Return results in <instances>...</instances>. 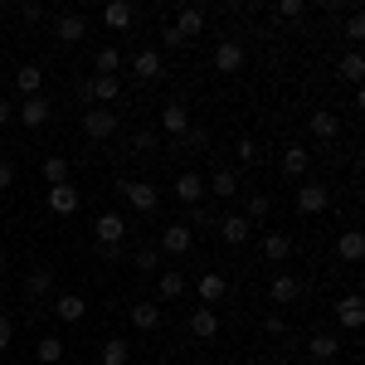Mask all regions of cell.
Masks as SVG:
<instances>
[{
    "label": "cell",
    "instance_id": "cell-1",
    "mask_svg": "<svg viewBox=\"0 0 365 365\" xmlns=\"http://www.w3.org/2000/svg\"><path fill=\"white\" fill-rule=\"evenodd\" d=\"M117 190L127 195V205H132L137 215H156V205H161V190H156L151 180H127V175H122Z\"/></svg>",
    "mask_w": 365,
    "mask_h": 365
},
{
    "label": "cell",
    "instance_id": "cell-2",
    "mask_svg": "<svg viewBox=\"0 0 365 365\" xmlns=\"http://www.w3.org/2000/svg\"><path fill=\"white\" fill-rule=\"evenodd\" d=\"M190 244H195V229L185 225V220L166 225V229H161V239H156V249H161V253H175V258H185V253H190Z\"/></svg>",
    "mask_w": 365,
    "mask_h": 365
},
{
    "label": "cell",
    "instance_id": "cell-3",
    "mask_svg": "<svg viewBox=\"0 0 365 365\" xmlns=\"http://www.w3.org/2000/svg\"><path fill=\"white\" fill-rule=\"evenodd\" d=\"M117 132V113L113 108H88L83 113V137L88 141H108Z\"/></svg>",
    "mask_w": 365,
    "mask_h": 365
},
{
    "label": "cell",
    "instance_id": "cell-4",
    "mask_svg": "<svg viewBox=\"0 0 365 365\" xmlns=\"http://www.w3.org/2000/svg\"><path fill=\"white\" fill-rule=\"evenodd\" d=\"M49 292H54V268L49 263H34L25 273V302H44Z\"/></svg>",
    "mask_w": 365,
    "mask_h": 365
},
{
    "label": "cell",
    "instance_id": "cell-5",
    "mask_svg": "<svg viewBox=\"0 0 365 365\" xmlns=\"http://www.w3.org/2000/svg\"><path fill=\"white\" fill-rule=\"evenodd\" d=\"M215 68H220L225 78H234V73L244 68V44H239V39H220V44H215Z\"/></svg>",
    "mask_w": 365,
    "mask_h": 365
},
{
    "label": "cell",
    "instance_id": "cell-6",
    "mask_svg": "<svg viewBox=\"0 0 365 365\" xmlns=\"http://www.w3.org/2000/svg\"><path fill=\"white\" fill-rule=\"evenodd\" d=\"M44 205H49L54 215H63V220H68V215H78V205H83V195H78L73 185H49V195H44Z\"/></svg>",
    "mask_w": 365,
    "mask_h": 365
},
{
    "label": "cell",
    "instance_id": "cell-7",
    "mask_svg": "<svg viewBox=\"0 0 365 365\" xmlns=\"http://www.w3.org/2000/svg\"><path fill=\"white\" fill-rule=\"evenodd\" d=\"M327 205H331V190H327V185H317V180L297 185V210H302V215H322Z\"/></svg>",
    "mask_w": 365,
    "mask_h": 365
},
{
    "label": "cell",
    "instance_id": "cell-8",
    "mask_svg": "<svg viewBox=\"0 0 365 365\" xmlns=\"http://www.w3.org/2000/svg\"><path fill=\"white\" fill-rule=\"evenodd\" d=\"M170 29H175V34H180V39L190 44L195 34H205V10H200V5H185V10H180V15L170 20Z\"/></svg>",
    "mask_w": 365,
    "mask_h": 365
},
{
    "label": "cell",
    "instance_id": "cell-9",
    "mask_svg": "<svg viewBox=\"0 0 365 365\" xmlns=\"http://www.w3.org/2000/svg\"><path fill=\"white\" fill-rule=\"evenodd\" d=\"M83 34H88V20L78 15V10H68V15H58V20H54V39H58V44H78Z\"/></svg>",
    "mask_w": 365,
    "mask_h": 365
},
{
    "label": "cell",
    "instance_id": "cell-10",
    "mask_svg": "<svg viewBox=\"0 0 365 365\" xmlns=\"http://www.w3.org/2000/svg\"><path fill=\"white\" fill-rule=\"evenodd\" d=\"M190 336L195 341H215L220 336V312L215 307H195L190 312Z\"/></svg>",
    "mask_w": 365,
    "mask_h": 365
},
{
    "label": "cell",
    "instance_id": "cell-11",
    "mask_svg": "<svg viewBox=\"0 0 365 365\" xmlns=\"http://www.w3.org/2000/svg\"><path fill=\"white\" fill-rule=\"evenodd\" d=\"M175 200H180V205H190V210L205 200V180H200L195 170H180V175H175Z\"/></svg>",
    "mask_w": 365,
    "mask_h": 365
},
{
    "label": "cell",
    "instance_id": "cell-12",
    "mask_svg": "<svg viewBox=\"0 0 365 365\" xmlns=\"http://www.w3.org/2000/svg\"><path fill=\"white\" fill-rule=\"evenodd\" d=\"M93 234H98V244H122V234H127V220L108 210V215H98V220H93Z\"/></svg>",
    "mask_w": 365,
    "mask_h": 365
},
{
    "label": "cell",
    "instance_id": "cell-13",
    "mask_svg": "<svg viewBox=\"0 0 365 365\" xmlns=\"http://www.w3.org/2000/svg\"><path fill=\"white\" fill-rule=\"evenodd\" d=\"M161 132L175 137V141L190 132V113H185V103H166V113H161Z\"/></svg>",
    "mask_w": 365,
    "mask_h": 365
},
{
    "label": "cell",
    "instance_id": "cell-14",
    "mask_svg": "<svg viewBox=\"0 0 365 365\" xmlns=\"http://www.w3.org/2000/svg\"><path fill=\"white\" fill-rule=\"evenodd\" d=\"M132 73H137L141 83H156V78H161V54H156V49H137V54H132Z\"/></svg>",
    "mask_w": 365,
    "mask_h": 365
},
{
    "label": "cell",
    "instance_id": "cell-15",
    "mask_svg": "<svg viewBox=\"0 0 365 365\" xmlns=\"http://www.w3.org/2000/svg\"><path fill=\"white\" fill-rule=\"evenodd\" d=\"M88 88H93V108H113L117 98H122V78H88Z\"/></svg>",
    "mask_w": 365,
    "mask_h": 365
},
{
    "label": "cell",
    "instance_id": "cell-16",
    "mask_svg": "<svg viewBox=\"0 0 365 365\" xmlns=\"http://www.w3.org/2000/svg\"><path fill=\"white\" fill-rule=\"evenodd\" d=\"M268 297H273L278 307L297 302V297H302V278H292V273H278V278H273V287H268Z\"/></svg>",
    "mask_w": 365,
    "mask_h": 365
},
{
    "label": "cell",
    "instance_id": "cell-17",
    "mask_svg": "<svg viewBox=\"0 0 365 365\" xmlns=\"http://www.w3.org/2000/svg\"><path fill=\"white\" fill-rule=\"evenodd\" d=\"M15 117H20L25 127H44V122L54 117V103H49V98H25V108H20Z\"/></svg>",
    "mask_w": 365,
    "mask_h": 365
},
{
    "label": "cell",
    "instance_id": "cell-18",
    "mask_svg": "<svg viewBox=\"0 0 365 365\" xmlns=\"http://www.w3.org/2000/svg\"><path fill=\"white\" fill-rule=\"evenodd\" d=\"M249 234H253V225L244 220V215H225V220H220V239L234 244V249H239V244H249Z\"/></svg>",
    "mask_w": 365,
    "mask_h": 365
},
{
    "label": "cell",
    "instance_id": "cell-19",
    "mask_svg": "<svg viewBox=\"0 0 365 365\" xmlns=\"http://www.w3.org/2000/svg\"><path fill=\"white\" fill-rule=\"evenodd\" d=\"M307 166H312V151L302 146V141L282 151V175H287V180H297V175H307Z\"/></svg>",
    "mask_w": 365,
    "mask_h": 365
},
{
    "label": "cell",
    "instance_id": "cell-20",
    "mask_svg": "<svg viewBox=\"0 0 365 365\" xmlns=\"http://www.w3.org/2000/svg\"><path fill=\"white\" fill-rule=\"evenodd\" d=\"M127 322H132L137 331H156V327H161V307H156V302H132Z\"/></svg>",
    "mask_w": 365,
    "mask_h": 365
},
{
    "label": "cell",
    "instance_id": "cell-21",
    "mask_svg": "<svg viewBox=\"0 0 365 365\" xmlns=\"http://www.w3.org/2000/svg\"><path fill=\"white\" fill-rule=\"evenodd\" d=\"M83 312H88V302L78 297V292H58L54 297V317L58 322H83Z\"/></svg>",
    "mask_w": 365,
    "mask_h": 365
},
{
    "label": "cell",
    "instance_id": "cell-22",
    "mask_svg": "<svg viewBox=\"0 0 365 365\" xmlns=\"http://www.w3.org/2000/svg\"><path fill=\"white\" fill-rule=\"evenodd\" d=\"M336 258L341 263H361L365 258V239H361V229H346L336 239Z\"/></svg>",
    "mask_w": 365,
    "mask_h": 365
},
{
    "label": "cell",
    "instance_id": "cell-23",
    "mask_svg": "<svg viewBox=\"0 0 365 365\" xmlns=\"http://www.w3.org/2000/svg\"><path fill=\"white\" fill-rule=\"evenodd\" d=\"M336 322H341V327H351V331L365 322V302L356 297V292H346V297L336 302Z\"/></svg>",
    "mask_w": 365,
    "mask_h": 365
},
{
    "label": "cell",
    "instance_id": "cell-24",
    "mask_svg": "<svg viewBox=\"0 0 365 365\" xmlns=\"http://www.w3.org/2000/svg\"><path fill=\"white\" fill-rule=\"evenodd\" d=\"M307 356H312V361H336V356H341V341L331 336V331H317V336L307 341Z\"/></svg>",
    "mask_w": 365,
    "mask_h": 365
},
{
    "label": "cell",
    "instance_id": "cell-25",
    "mask_svg": "<svg viewBox=\"0 0 365 365\" xmlns=\"http://www.w3.org/2000/svg\"><path fill=\"white\" fill-rule=\"evenodd\" d=\"M205 190H210V195H220V200H234V195H239V175H234L229 166H220L215 175H210V185H205Z\"/></svg>",
    "mask_w": 365,
    "mask_h": 365
},
{
    "label": "cell",
    "instance_id": "cell-26",
    "mask_svg": "<svg viewBox=\"0 0 365 365\" xmlns=\"http://www.w3.org/2000/svg\"><path fill=\"white\" fill-rule=\"evenodd\" d=\"M263 258L268 263H287L292 258V234H263Z\"/></svg>",
    "mask_w": 365,
    "mask_h": 365
},
{
    "label": "cell",
    "instance_id": "cell-27",
    "mask_svg": "<svg viewBox=\"0 0 365 365\" xmlns=\"http://www.w3.org/2000/svg\"><path fill=\"white\" fill-rule=\"evenodd\" d=\"M15 88H20L25 98H39V88H44V68H39V63H20V73H15Z\"/></svg>",
    "mask_w": 365,
    "mask_h": 365
},
{
    "label": "cell",
    "instance_id": "cell-28",
    "mask_svg": "<svg viewBox=\"0 0 365 365\" xmlns=\"http://www.w3.org/2000/svg\"><path fill=\"white\" fill-rule=\"evenodd\" d=\"M307 127H312V137H317V141H336L341 117H336V113H312V117H307Z\"/></svg>",
    "mask_w": 365,
    "mask_h": 365
},
{
    "label": "cell",
    "instance_id": "cell-29",
    "mask_svg": "<svg viewBox=\"0 0 365 365\" xmlns=\"http://www.w3.org/2000/svg\"><path fill=\"white\" fill-rule=\"evenodd\" d=\"M225 292H229V278H225V273H205V278H200V297H205V307H215Z\"/></svg>",
    "mask_w": 365,
    "mask_h": 365
},
{
    "label": "cell",
    "instance_id": "cell-30",
    "mask_svg": "<svg viewBox=\"0 0 365 365\" xmlns=\"http://www.w3.org/2000/svg\"><path fill=\"white\" fill-rule=\"evenodd\" d=\"M132 15H137V10H132L127 0H113V5H103V25H108V29H127V25H132Z\"/></svg>",
    "mask_w": 365,
    "mask_h": 365
},
{
    "label": "cell",
    "instance_id": "cell-31",
    "mask_svg": "<svg viewBox=\"0 0 365 365\" xmlns=\"http://www.w3.org/2000/svg\"><path fill=\"white\" fill-rule=\"evenodd\" d=\"M68 170H73L68 156H44V180L49 185H68Z\"/></svg>",
    "mask_w": 365,
    "mask_h": 365
},
{
    "label": "cell",
    "instance_id": "cell-32",
    "mask_svg": "<svg viewBox=\"0 0 365 365\" xmlns=\"http://www.w3.org/2000/svg\"><path fill=\"white\" fill-rule=\"evenodd\" d=\"M127 361H132V346H127L122 336L103 341V365H127Z\"/></svg>",
    "mask_w": 365,
    "mask_h": 365
},
{
    "label": "cell",
    "instance_id": "cell-33",
    "mask_svg": "<svg viewBox=\"0 0 365 365\" xmlns=\"http://www.w3.org/2000/svg\"><path fill=\"white\" fill-rule=\"evenodd\" d=\"M132 151L156 156V151H161V132H156V127H137V132H132Z\"/></svg>",
    "mask_w": 365,
    "mask_h": 365
},
{
    "label": "cell",
    "instance_id": "cell-34",
    "mask_svg": "<svg viewBox=\"0 0 365 365\" xmlns=\"http://www.w3.org/2000/svg\"><path fill=\"white\" fill-rule=\"evenodd\" d=\"M34 356H39L44 365H58V361H63V341H58V336H39Z\"/></svg>",
    "mask_w": 365,
    "mask_h": 365
},
{
    "label": "cell",
    "instance_id": "cell-35",
    "mask_svg": "<svg viewBox=\"0 0 365 365\" xmlns=\"http://www.w3.org/2000/svg\"><path fill=\"white\" fill-rule=\"evenodd\" d=\"M132 263H137L141 273H156V268H161V249H156V244H141V249L132 253Z\"/></svg>",
    "mask_w": 365,
    "mask_h": 365
},
{
    "label": "cell",
    "instance_id": "cell-36",
    "mask_svg": "<svg viewBox=\"0 0 365 365\" xmlns=\"http://www.w3.org/2000/svg\"><path fill=\"white\" fill-rule=\"evenodd\" d=\"M93 68H98V78H113L117 68H122V54H117V49H98Z\"/></svg>",
    "mask_w": 365,
    "mask_h": 365
},
{
    "label": "cell",
    "instance_id": "cell-37",
    "mask_svg": "<svg viewBox=\"0 0 365 365\" xmlns=\"http://www.w3.org/2000/svg\"><path fill=\"white\" fill-rule=\"evenodd\" d=\"M341 78H346V83H361V78H365V58L356 54V49L341 58Z\"/></svg>",
    "mask_w": 365,
    "mask_h": 365
},
{
    "label": "cell",
    "instance_id": "cell-38",
    "mask_svg": "<svg viewBox=\"0 0 365 365\" xmlns=\"http://www.w3.org/2000/svg\"><path fill=\"white\" fill-rule=\"evenodd\" d=\"M156 292H161V297H180V292H185V278H180V273H161V278H156Z\"/></svg>",
    "mask_w": 365,
    "mask_h": 365
},
{
    "label": "cell",
    "instance_id": "cell-39",
    "mask_svg": "<svg viewBox=\"0 0 365 365\" xmlns=\"http://www.w3.org/2000/svg\"><path fill=\"white\" fill-rule=\"evenodd\" d=\"M268 210H273V200L268 195H249V210H244V220L258 225V220H268Z\"/></svg>",
    "mask_w": 365,
    "mask_h": 365
},
{
    "label": "cell",
    "instance_id": "cell-40",
    "mask_svg": "<svg viewBox=\"0 0 365 365\" xmlns=\"http://www.w3.org/2000/svg\"><path fill=\"white\" fill-rule=\"evenodd\" d=\"M180 146H185V151H205V146H210V132H205V127H190L185 137L175 141V151H180Z\"/></svg>",
    "mask_w": 365,
    "mask_h": 365
},
{
    "label": "cell",
    "instance_id": "cell-41",
    "mask_svg": "<svg viewBox=\"0 0 365 365\" xmlns=\"http://www.w3.org/2000/svg\"><path fill=\"white\" fill-rule=\"evenodd\" d=\"M234 156L253 166V161H258V141H253V137H239V141H234Z\"/></svg>",
    "mask_w": 365,
    "mask_h": 365
},
{
    "label": "cell",
    "instance_id": "cell-42",
    "mask_svg": "<svg viewBox=\"0 0 365 365\" xmlns=\"http://www.w3.org/2000/svg\"><path fill=\"white\" fill-rule=\"evenodd\" d=\"M20 20H25V25H39V20H44V5H34V0H20Z\"/></svg>",
    "mask_w": 365,
    "mask_h": 365
},
{
    "label": "cell",
    "instance_id": "cell-43",
    "mask_svg": "<svg viewBox=\"0 0 365 365\" xmlns=\"http://www.w3.org/2000/svg\"><path fill=\"white\" fill-rule=\"evenodd\" d=\"M278 15H282V20H302V15H307V5H302V0H282Z\"/></svg>",
    "mask_w": 365,
    "mask_h": 365
},
{
    "label": "cell",
    "instance_id": "cell-44",
    "mask_svg": "<svg viewBox=\"0 0 365 365\" xmlns=\"http://www.w3.org/2000/svg\"><path fill=\"white\" fill-rule=\"evenodd\" d=\"M10 185H15V161L0 156V190H10Z\"/></svg>",
    "mask_w": 365,
    "mask_h": 365
},
{
    "label": "cell",
    "instance_id": "cell-45",
    "mask_svg": "<svg viewBox=\"0 0 365 365\" xmlns=\"http://www.w3.org/2000/svg\"><path fill=\"white\" fill-rule=\"evenodd\" d=\"M346 39H365V20H361V15L346 20Z\"/></svg>",
    "mask_w": 365,
    "mask_h": 365
},
{
    "label": "cell",
    "instance_id": "cell-46",
    "mask_svg": "<svg viewBox=\"0 0 365 365\" xmlns=\"http://www.w3.org/2000/svg\"><path fill=\"white\" fill-rule=\"evenodd\" d=\"M98 258H103V263H117V258H122V244H98Z\"/></svg>",
    "mask_w": 365,
    "mask_h": 365
},
{
    "label": "cell",
    "instance_id": "cell-47",
    "mask_svg": "<svg viewBox=\"0 0 365 365\" xmlns=\"http://www.w3.org/2000/svg\"><path fill=\"white\" fill-rule=\"evenodd\" d=\"M10 336H15V322H10V317H0V351H10Z\"/></svg>",
    "mask_w": 365,
    "mask_h": 365
},
{
    "label": "cell",
    "instance_id": "cell-48",
    "mask_svg": "<svg viewBox=\"0 0 365 365\" xmlns=\"http://www.w3.org/2000/svg\"><path fill=\"white\" fill-rule=\"evenodd\" d=\"M190 225H215V215H210L205 205H195V210H190Z\"/></svg>",
    "mask_w": 365,
    "mask_h": 365
},
{
    "label": "cell",
    "instance_id": "cell-49",
    "mask_svg": "<svg viewBox=\"0 0 365 365\" xmlns=\"http://www.w3.org/2000/svg\"><path fill=\"white\" fill-rule=\"evenodd\" d=\"M161 44H166V49H180V44H185V39H180V34H175V29H161Z\"/></svg>",
    "mask_w": 365,
    "mask_h": 365
},
{
    "label": "cell",
    "instance_id": "cell-50",
    "mask_svg": "<svg viewBox=\"0 0 365 365\" xmlns=\"http://www.w3.org/2000/svg\"><path fill=\"white\" fill-rule=\"evenodd\" d=\"M10 122H15V103H5V98H0V127H10Z\"/></svg>",
    "mask_w": 365,
    "mask_h": 365
},
{
    "label": "cell",
    "instance_id": "cell-51",
    "mask_svg": "<svg viewBox=\"0 0 365 365\" xmlns=\"http://www.w3.org/2000/svg\"><path fill=\"white\" fill-rule=\"evenodd\" d=\"M263 327H268V336H282V331H287V322H282V317H268Z\"/></svg>",
    "mask_w": 365,
    "mask_h": 365
},
{
    "label": "cell",
    "instance_id": "cell-52",
    "mask_svg": "<svg viewBox=\"0 0 365 365\" xmlns=\"http://www.w3.org/2000/svg\"><path fill=\"white\" fill-rule=\"evenodd\" d=\"M195 365H215V361H195Z\"/></svg>",
    "mask_w": 365,
    "mask_h": 365
},
{
    "label": "cell",
    "instance_id": "cell-53",
    "mask_svg": "<svg viewBox=\"0 0 365 365\" xmlns=\"http://www.w3.org/2000/svg\"><path fill=\"white\" fill-rule=\"evenodd\" d=\"M0 29H5V20H0Z\"/></svg>",
    "mask_w": 365,
    "mask_h": 365
}]
</instances>
